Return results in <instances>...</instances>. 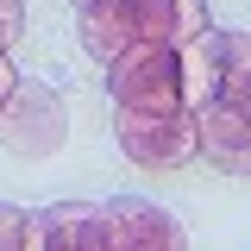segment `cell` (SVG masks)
Segmentation results:
<instances>
[{
    "label": "cell",
    "mask_w": 251,
    "mask_h": 251,
    "mask_svg": "<svg viewBox=\"0 0 251 251\" xmlns=\"http://www.w3.org/2000/svg\"><path fill=\"white\" fill-rule=\"evenodd\" d=\"M75 31L100 63H113L132 44H170L182 50L207 31V6L201 0H94L75 13Z\"/></svg>",
    "instance_id": "cell-1"
},
{
    "label": "cell",
    "mask_w": 251,
    "mask_h": 251,
    "mask_svg": "<svg viewBox=\"0 0 251 251\" xmlns=\"http://www.w3.org/2000/svg\"><path fill=\"white\" fill-rule=\"evenodd\" d=\"M107 94L120 113H188L182 107V50L132 44L107 63Z\"/></svg>",
    "instance_id": "cell-2"
},
{
    "label": "cell",
    "mask_w": 251,
    "mask_h": 251,
    "mask_svg": "<svg viewBox=\"0 0 251 251\" xmlns=\"http://www.w3.org/2000/svg\"><path fill=\"white\" fill-rule=\"evenodd\" d=\"M251 75V31H220L207 25L195 44H182V107L201 113L220 94H239Z\"/></svg>",
    "instance_id": "cell-3"
},
{
    "label": "cell",
    "mask_w": 251,
    "mask_h": 251,
    "mask_svg": "<svg viewBox=\"0 0 251 251\" xmlns=\"http://www.w3.org/2000/svg\"><path fill=\"white\" fill-rule=\"evenodd\" d=\"M69 132V113H63V94L38 75H19L6 107H0V145L13 157H50Z\"/></svg>",
    "instance_id": "cell-4"
},
{
    "label": "cell",
    "mask_w": 251,
    "mask_h": 251,
    "mask_svg": "<svg viewBox=\"0 0 251 251\" xmlns=\"http://www.w3.org/2000/svg\"><path fill=\"white\" fill-rule=\"evenodd\" d=\"M113 138L138 170H182L201 157L195 113H120L113 107Z\"/></svg>",
    "instance_id": "cell-5"
},
{
    "label": "cell",
    "mask_w": 251,
    "mask_h": 251,
    "mask_svg": "<svg viewBox=\"0 0 251 251\" xmlns=\"http://www.w3.org/2000/svg\"><path fill=\"white\" fill-rule=\"evenodd\" d=\"M25 251H113L107 201H50V207H38Z\"/></svg>",
    "instance_id": "cell-6"
},
{
    "label": "cell",
    "mask_w": 251,
    "mask_h": 251,
    "mask_svg": "<svg viewBox=\"0 0 251 251\" xmlns=\"http://www.w3.org/2000/svg\"><path fill=\"white\" fill-rule=\"evenodd\" d=\"M107 220H113V251H188L182 220L145 195H113Z\"/></svg>",
    "instance_id": "cell-7"
},
{
    "label": "cell",
    "mask_w": 251,
    "mask_h": 251,
    "mask_svg": "<svg viewBox=\"0 0 251 251\" xmlns=\"http://www.w3.org/2000/svg\"><path fill=\"white\" fill-rule=\"evenodd\" d=\"M195 126H201V157H214L220 170H239V176L251 170V107L207 100L195 113Z\"/></svg>",
    "instance_id": "cell-8"
},
{
    "label": "cell",
    "mask_w": 251,
    "mask_h": 251,
    "mask_svg": "<svg viewBox=\"0 0 251 251\" xmlns=\"http://www.w3.org/2000/svg\"><path fill=\"white\" fill-rule=\"evenodd\" d=\"M25 239H31V214L0 201V251H25Z\"/></svg>",
    "instance_id": "cell-9"
},
{
    "label": "cell",
    "mask_w": 251,
    "mask_h": 251,
    "mask_svg": "<svg viewBox=\"0 0 251 251\" xmlns=\"http://www.w3.org/2000/svg\"><path fill=\"white\" fill-rule=\"evenodd\" d=\"M19 31H25V0H0V57L13 50Z\"/></svg>",
    "instance_id": "cell-10"
},
{
    "label": "cell",
    "mask_w": 251,
    "mask_h": 251,
    "mask_svg": "<svg viewBox=\"0 0 251 251\" xmlns=\"http://www.w3.org/2000/svg\"><path fill=\"white\" fill-rule=\"evenodd\" d=\"M13 82H19V75H13V63L0 57V107H6V94H13Z\"/></svg>",
    "instance_id": "cell-11"
},
{
    "label": "cell",
    "mask_w": 251,
    "mask_h": 251,
    "mask_svg": "<svg viewBox=\"0 0 251 251\" xmlns=\"http://www.w3.org/2000/svg\"><path fill=\"white\" fill-rule=\"evenodd\" d=\"M220 100H239V107H251V75H245V88H239V94H220Z\"/></svg>",
    "instance_id": "cell-12"
},
{
    "label": "cell",
    "mask_w": 251,
    "mask_h": 251,
    "mask_svg": "<svg viewBox=\"0 0 251 251\" xmlns=\"http://www.w3.org/2000/svg\"><path fill=\"white\" fill-rule=\"evenodd\" d=\"M82 6H94V0H75V13H82Z\"/></svg>",
    "instance_id": "cell-13"
}]
</instances>
